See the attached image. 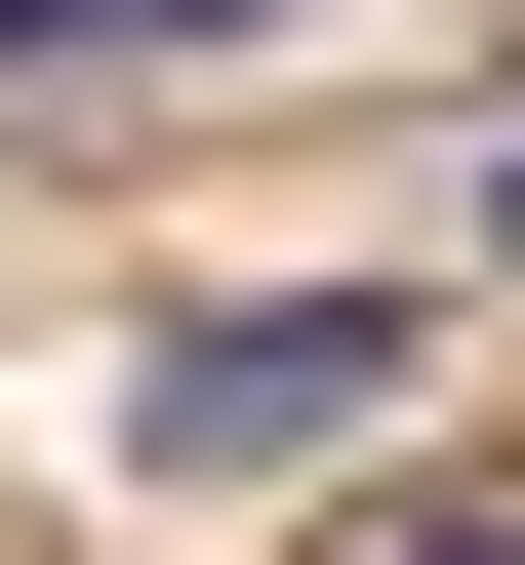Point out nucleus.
Wrapping results in <instances>:
<instances>
[{
	"label": "nucleus",
	"instance_id": "nucleus-1",
	"mask_svg": "<svg viewBox=\"0 0 525 565\" xmlns=\"http://www.w3.org/2000/svg\"><path fill=\"white\" fill-rule=\"evenodd\" d=\"M405 404V282H202V323H122V484L162 525H283V445H364Z\"/></svg>",
	"mask_w": 525,
	"mask_h": 565
},
{
	"label": "nucleus",
	"instance_id": "nucleus-2",
	"mask_svg": "<svg viewBox=\"0 0 525 565\" xmlns=\"http://www.w3.org/2000/svg\"><path fill=\"white\" fill-rule=\"evenodd\" d=\"M485 243H525V121H485Z\"/></svg>",
	"mask_w": 525,
	"mask_h": 565
}]
</instances>
